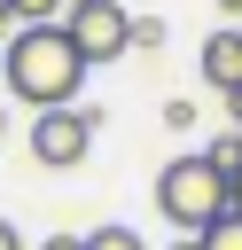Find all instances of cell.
<instances>
[{
  "label": "cell",
  "instance_id": "obj_1",
  "mask_svg": "<svg viewBox=\"0 0 242 250\" xmlns=\"http://www.w3.org/2000/svg\"><path fill=\"white\" fill-rule=\"evenodd\" d=\"M0 78H8V94L39 117V109H70V102H78L86 62H78V47L62 39V23H16L8 47H0Z\"/></svg>",
  "mask_w": 242,
  "mask_h": 250
},
{
  "label": "cell",
  "instance_id": "obj_2",
  "mask_svg": "<svg viewBox=\"0 0 242 250\" xmlns=\"http://www.w3.org/2000/svg\"><path fill=\"white\" fill-rule=\"evenodd\" d=\"M156 211H164L180 234H203L211 219H226V211H234V172H226L211 148L172 156V164L156 172Z\"/></svg>",
  "mask_w": 242,
  "mask_h": 250
},
{
  "label": "cell",
  "instance_id": "obj_3",
  "mask_svg": "<svg viewBox=\"0 0 242 250\" xmlns=\"http://www.w3.org/2000/svg\"><path fill=\"white\" fill-rule=\"evenodd\" d=\"M94 125H101V109H86V102H70V109H39V117H31V156H39L47 172H70V164H86Z\"/></svg>",
  "mask_w": 242,
  "mask_h": 250
},
{
  "label": "cell",
  "instance_id": "obj_4",
  "mask_svg": "<svg viewBox=\"0 0 242 250\" xmlns=\"http://www.w3.org/2000/svg\"><path fill=\"white\" fill-rule=\"evenodd\" d=\"M62 39H70V47H78V62L94 70V62H117V55H125L133 16H125L117 0H78V8L62 16Z\"/></svg>",
  "mask_w": 242,
  "mask_h": 250
},
{
  "label": "cell",
  "instance_id": "obj_5",
  "mask_svg": "<svg viewBox=\"0 0 242 250\" xmlns=\"http://www.w3.org/2000/svg\"><path fill=\"white\" fill-rule=\"evenodd\" d=\"M203 78H211L219 94L242 86V23H219V31L203 39Z\"/></svg>",
  "mask_w": 242,
  "mask_h": 250
},
{
  "label": "cell",
  "instance_id": "obj_6",
  "mask_svg": "<svg viewBox=\"0 0 242 250\" xmlns=\"http://www.w3.org/2000/svg\"><path fill=\"white\" fill-rule=\"evenodd\" d=\"M195 250H242V211H226V219H211V227L195 234Z\"/></svg>",
  "mask_w": 242,
  "mask_h": 250
},
{
  "label": "cell",
  "instance_id": "obj_7",
  "mask_svg": "<svg viewBox=\"0 0 242 250\" xmlns=\"http://www.w3.org/2000/svg\"><path fill=\"white\" fill-rule=\"evenodd\" d=\"M16 8V23H62L70 16V0H8Z\"/></svg>",
  "mask_w": 242,
  "mask_h": 250
},
{
  "label": "cell",
  "instance_id": "obj_8",
  "mask_svg": "<svg viewBox=\"0 0 242 250\" xmlns=\"http://www.w3.org/2000/svg\"><path fill=\"white\" fill-rule=\"evenodd\" d=\"M86 250H148V242H141L133 227H94V234H86Z\"/></svg>",
  "mask_w": 242,
  "mask_h": 250
},
{
  "label": "cell",
  "instance_id": "obj_9",
  "mask_svg": "<svg viewBox=\"0 0 242 250\" xmlns=\"http://www.w3.org/2000/svg\"><path fill=\"white\" fill-rule=\"evenodd\" d=\"M125 47H141V55L164 47V23H156V16H133V39H125Z\"/></svg>",
  "mask_w": 242,
  "mask_h": 250
},
{
  "label": "cell",
  "instance_id": "obj_10",
  "mask_svg": "<svg viewBox=\"0 0 242 250\" xmlns=\"http://www.w3.org/2000/svg\"><path fill=\"white\" fill-rule=\"evenodd\" d=\"M39 250H86V234H62V227H55V234H47Z\"/></svg>",
  "mask_w": 242,
  "mask_h": 250
},
{
  "label": "cell",
  "instance_id": "obj_11",
  "mask_svg": "<svg viewBox=\"0 0 242 250\" xmlns=\"http://www.w3.org/2000/svg\"><path fill=\"white\" fill-rule=\"evenodd\" d=\"M0 250H31V242L16 234V219H0Z\"/></svg>",
  "mask_w": 242,
  "mask_h": 250
},
{
  "label": "cell",
  "instance_id": "obj_12",
  "mask_svg": "<svg viewBox=\"0 0 242 250\" xmlns=\"http://www.w3.org/2000/svg\"><path fill=\"white\" fill-rule=\"evenodd\" d=\"M211 8H219V16H226V23H242V0H211Z\"/></svg>",
  "mask_w": 242,
  "mask_h": 250
},
{
  "label": "cell",
  "instance_id": "obj_13",
  "mask_svg": "<svg viewBox=\"0 0 242 250\" xmlns=\"http://www.w3.org/2000/svg\"><path fill=\"white\" fill-rule=\"evenodd\" d=\"M226 117H234V133H242V86H234V94H226Z\"/></svg>",
  "mask_w": 242,
  "mask_h": 250
},
{
  "label": "cell",
  "instance_id": "obj_14",
  "mask_svg": "<svg viewBox=\"0 0 242 250\" xmlns=\"http://www.w3.org/2000/svg\"><path fill=\"white\" fill-rule=\"evenodd\" d=\"M8 31H16V8H8V0H0V39H8Z\"/></svg>",
  "mask_w": 242,
  "mask_h": 250
},
{
  "label": "cell",
  "instance_id": "obj_15",
  "mask_svg": "<svg viewBox=\"0 0 242 250\" xmlns=\"http://www.w3.org/2000/svg\"><path fill=\"white\" fill-rule=\"evenodd\" d=\"M172 250H195V234H180V242H172Z\"/></svg>",
  "mask_w": 242,
  "mask_h": 250
},
{
  "label": "cell",
  "instance_id": "obj_16",
  "mask_svg": "<svg viewBox=\"0 0 242 250\" xmlns=\"http://www.w3.org/2000/svg\"><path fill=\"white\" fill-rule=\"evenodd\" d=\"M234 211H242V172H234Z\"/></svg>",
  "mask_w": 242,
  "mask_h": 250
},
{
  "label": "cell",
  "instance_id": "obj_17",
  "mask_svg": "<svg viewBox=\"0 0 242 250\" xmlns=\"http://www.w3.org/2000/svg\"><path fill=\"white\" fill-rule=\"evenodd\" d=\"M70 8H78V0H70Z\"/></svg>",
  "mask_w": 242,
  "mask_h": 250
}]
</instances>
